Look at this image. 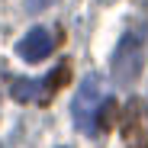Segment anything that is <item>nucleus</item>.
<instances>
[{
	"instance_id": "nucleus-1",
	"label": "nucleus",
	"mask_w": 148,
	"mask_h": 148,
	"mask_svg": "<svg viewBox=\"0 0 148 148\" xmlns=\"http://www.w3.org/2000/svg\"><path fill=\"white\" fill-rule=\"evenodd\" d=\"M110 68H113V81L119 87H132L138 81V74L145 68V29H129L119 39Z\"/></svg>"
},
{
	"instance_id": "nucleus-2",
	"label": "nucleus",
	"mask_w": 148,
	"mask_h": 148,
	"mask_svg": "<svg viewBox=\"0 0 148 148\" xmlns=\"http://www.w3.org/2000/svg\"><path fill=\"white\" fill-rule=\"evenodd\" d=\"M100 103H103V97H100V77L90 74V77L77 87L74 100H71V116H74V126H77L81 132H93Z\"/></svg>"
},
{
	"instance_id": "nucleus-3",
	"label": "nucleus",
	"mask_w": 148,
	"mask_h": 148,
	"mask_svg": "<svg viewBox=\"0 0 148 148\" xmlns=\"http://www.w3.org/2000/svg\"><path fill=\"white\" fill-rule=\"evenodd\" d=\"M119 129L126 135L129 148H148V106L142 100H129L126 110H122Z\"/></svg>"
},
{
	"instance_id": "nucleus-4",
	"label": "nucleus",
	"mask_w": 148,
	"mask_h": 148,
	"mask_svg": "<svg viewBox=\"0 0 148 148\" xmlns=\"http://www.w3.org/2000/svg\"><path fill=\"white\" fill-rule=\"evenodd\" d=\"M58 48V36H55V29H45V26H36V29H29L26 36H23L19 42H16V55L23 58V61H29V64H36V61H42V58H48Z\"/></svg>"
},
{
	"instance_id": "nucleus-5",
	"label": "nucleus",
	"mask_w": 148,
	"mask_h": 148,
	"mask_svg": "<svg viewBox=\"0 0 148 148\" xmlns=\"http://www.w3.org/2000/svg\"><path fill=\"white\" fill-rule=\"evenodd\" d=\"M71 77V68L68 64H58L52 74H48V77H42V90H39V103H48L52 100V97L64 87V81Z\"/></svg>"
},
{
	"instance_id": "nucleus-6",
	"label": "nucleus",
	"mask_w": 148,
	"mask_h": 148,
	"mask_svg": "<svg viewBox=\"0 0 148 148\" xmlns=\"http://www.w3.org/2000/svg\"><path fill=\"white\" fill-rule=\"evenodd\" d=\"M39 90H42V81H29V77H16L10 84V97L19 103H39Z\"/></svg>"
},
{
	"instance_id": "nucleus-7",
	"label": "nucleus",
	"mask_w": 148,
	"mask_h": 148,
	"mask_svg": "<svg viewBox=\"0 0 148 148\" xmlns=\"http://www.w3.org/2000/svg\"><path fill=\"white\" fill-rule=\"evenodd\" d=\"M116 116H119V106H116V100H103L100 103V110H97V122H93V132H106L113 122H116Z\"/></svg>"
},
{
	"instance_id": "nucleus-8",
	"label": "nucleus",
	"mask_w": 148,
	"mask_h": 148,
	"mask_svg": "<svg viewBox=\"0 0 148 148\" xmlns=\"http://www.w3.org/2000/svg\"><path fill=\"white\" fill-rule=\"evenodd\" d=\"M45 7H52V0H26V10H29V13H39V10H45Z\"/></svg>"
}]
</instances>
